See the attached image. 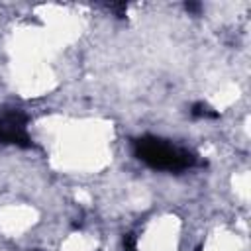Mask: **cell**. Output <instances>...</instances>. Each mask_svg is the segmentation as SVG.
Instances as JSON below:
<instances>
[{"label":"cell","mask_w":251,"mask_h":251,"mask_svg":"<svg viewBox=\"0 0 251 251\" xmlns=\"http://www.w3.org/2000/svg\"><path fill=\"white\" fill-rule=\"evenodd\" d=\"M124 249L126 251H135V235L133 233H127L124 237Z\"/></svg>","instance_id":"obj_4"},{"label":"cell","mask_w":251,"mask_h":251,"mask_svg":"<svg viewBox=\"0 0 251 251\" xmlns=\"http://www.w3.org/2000/svg\"><path fill=\"white\" fill-rule=\"evenodd\" d=\"M190 116L192 118H218V112H214L208 104L204 102H196L192 108H190Z\"/></svg>","instance_id":"obj_3"},{"label":"cell","mask_w":251,"mask_h":251,"mask_svg":"<svg viewBox=\"0 0 251 251\" xmlns=\"http://www.w3.org/2000/svg\"><path fill=\"white\" fill-rule=\"evenodd\" d=\"M27 116L20 108H4L0 112V143L18 145L22 149L33 147L27 135Z\"/></svg>","instance_id":"obj_2"},{"label":"cell","mask_w":251,"mask_h":251,"mask_svg":"<svg viewBox=\"0 0 251 251\" xmlns=\"http://www.w3.org/2000/svg\"><path fill=\"white\" fill-rule=\"evenodd\" d=\"M135 157L155 171L180 173L196 165V155L184 147L173 145L167 139L155 135H143L133 141Z\"/></svg>","instance_id":"obj_1"},{"label":"cell","mask_w":251,"mask_h":251,"mask_svg":"<svg viewBox=\"0 0 251 251\" xmlns=\"http://www.w3.org/2000/svg\"><path fill=\"white\" fill-rule=\"evenodd\" d=\"M184 8H186L188 12H192V14H198L202 6H200V4H196V2H186V4H184Z\"/></svg>","instance_id":"obj_5"}]
</instances>
